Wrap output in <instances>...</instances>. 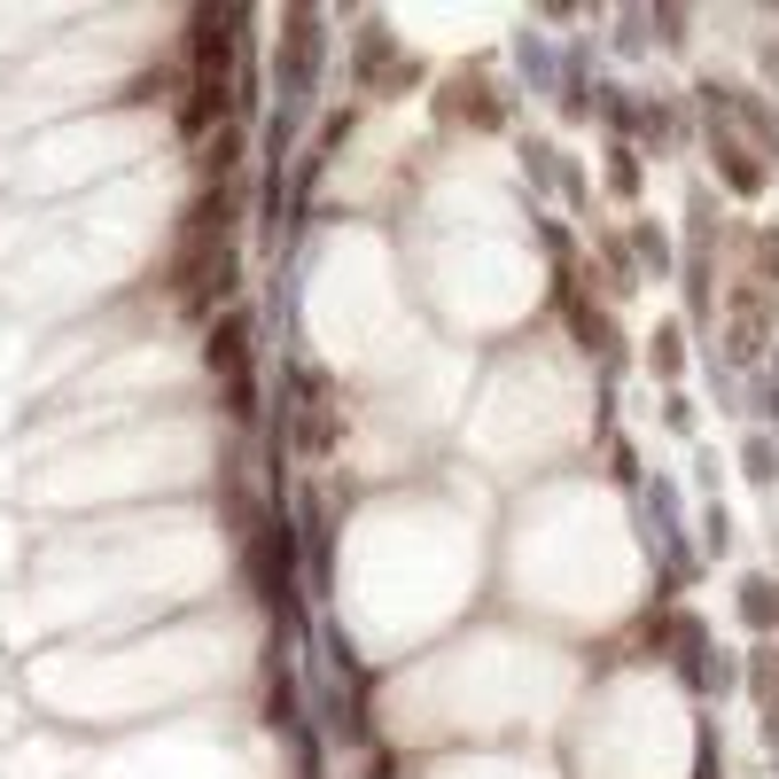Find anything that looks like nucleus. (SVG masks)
<instances>
[{"label":"nucleus","mask_w":779,"mask_h":779,"mask_svg":"<svg viewBox=\"0 0 779 779\" xmlns=\"http://www.w3.org/2000/svg\"><path fill=\"white\" fill-rule=\"evenodd\" d=\"M655 367H663V375L678 367V327H663V335H655Z\"/></svg>","instance_id":"obj_4"},{"label":"nucleus","mask_w":779,"mask_h":779,"mask_svg":"<svg viewBox=\"0 0 779 779\" xmlns=\"http://www.w3.org/2000/svg\"><path fill=\"white\" fill-rule=\"evenodd\" d=\"M717 164H725V180H733L741 196H748V188H764V164H756V156H741V148H717Z\"/></svg>","instance_id":"obj_3"},{"label":"nucleus","mask_w":779,"mask_h":779,"mask_svg":"<svg viewBox=\"0 0 779 779\" xmlns=\"http://www.w3.org/2000/svg\"><path fill=\"white\" fill-rule=\"evenodd\" d=\"M242 343H249L242 320H219V327H211V375H226V382L242 375Z\"/></svg>","instance_id":"obj_1"},{"label":"nucleus","mask_w":779,"mask_h":779,"mask_svg":"<svg viewBox=\"0 0 779 779\" xmlns=\"http://www.w3.org/2000/svg\"><path fill=\"white\" fill-rule=\"evenodd\" d=\"M219 102H226V86H219V78H203V86H196V94L180 102V133H203V125L219 118Z\"/></svg>","instance_id":"obj_2"}]
</instances>
